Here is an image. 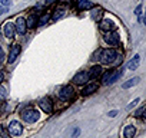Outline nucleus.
Segmentation results:
<instances>
[{
    "label": "nucleus",
    "mask_w": 146,
    "mask_h": 138,
    "mask_svg": "<svg viewBox=\"0 0 146 138\" xmlns=\"http://www.w3.org/2000/svg\"><path fill=\"white\" fill-rule=\"evenodd\" d=\"M115 58H116V52H115L113 49H102V53H100L99 60H100L102 63L109 65V63H113Z\"/></svg>",
    "instance_id": "obj_1"
},
{
    "label": "nucleus",
    "mask_w": 146,
    "mask_h": 138,
    "mask_svg": "<svg viewBox=\"0 0 146 138\" xmlns=\"http://www.w3.org/2000/svg\"><path fill=\"white\" fill-rule=\"evenodd\" d=\"M22 118H23L26 122L33 124V122H36V121L40 118V115H39V112H37V111H35V109H27V111H23Z\"/></svg>",
    "instance_id": "obj_2"
},
{
    "label": "nucleus",
    "mask_w": 146,
    "mask_h": 138,
    "mask_svg": "<svg viewBox=\"0 0 146 138\" xmlns=\"http://www.w3.org/2000/svg\"><path fill=\"white\" fill-rule=\"evenodd\" d=\"M59 96H60V99H63V101H70L73 96H75V89H73L70 85H66V86H63V88L60 89Z\"/></svg>",
    "instance_id": "obj_3"
},
{
    "label": "nucleus",
    "mask_w": 146,
    "mask_h": 138,
    "mask_svg": "<svg viewBox=\"0 0 146 138\" xmlns=\"http://www.w3.org/2000/svg\"><path fill=\"white\" fill-rule=\"evenodd\" d=\"M39 107H40V108H42V111H43V112H46V114L52 112V109H53L52 99H50L49 96H44L43 99H40V101H39Z\"/></svg>",
    "instance_id": "obj_4"
},
{
    "label": "nucleus",
    "mask_w": 146,
    "mask_h": 138,
    "mask_svg": "<svg viewBox=\"0 0 146 138\" xmlns=\"http://www.w3.org/2000/svg\"><path fill=\"white\" fill-rule=\"evenodd\" d=\"M7 128H9V132L12 135H20L23 132V127H22V124L19 121H12Z\"/></svg>",
    "instance_id": "obj_5"
},
{
    "label": "nucleus",
    "mask_w": 146,
    "mask_h": 138,
    "mask_svg": "<svg viewBox=\"0 0 146 138\" xmlns=\"http://www.w3.org/2000/svg\"><path fill=\"white\" fill-rule=\"evenodd\" d=\"M89 81V74L88 72H78L75 76H73V82L78 85H83Z\"/></svg>",
    "instance_id": "obj_6"
},
{
    "label": "nucleus",
    "mask_w": 146,
    "mask_h": 138,
    "mask_svg": "<svg viewBox=\"0 0 146 138\" xmlns=\"http://www.w3.org/2000/svg\"><path fill=\"white\" fill-rule=\"evenodd\" d=\"M105 40H106V43L115 46V45H119L120 38H119V33L113 32V33H108V35H105Z\"/></svg>",
    "instance_id": "obj_7"
},
{
    "label": "nucleus",
    "mask_w": 146,
    "mask_h": 138,
    "mask_svg": "<svg viewBox=\"0 0 146 138\" xmlns=\"http://www.w3.org/2000/svg\"><path fill=\"white\" fill-rule=\"evenodd\" d=\"M3 32H5V36H6L7 39H13V36H15V33H16L15 25L10 23V22H7V23L5 25V27H3Z\"/></svg>",
    "instance_id": "obj_8"
},
{
    "label": "nucleus",
    "mask_w": 146,
    "mask_h": 138,
    "mask_svg": "<svg viewBox=\"0 0 146 138\" xmlns=\"http://www.w3.org/2000/svg\"><path fill=\"white\" fill-rule=\"evenodd\" d=\"M26 20L23 19V17H17V20H16V23H15V29H16V32H19L20 35H25V32H26Z\"/></svg>",
    "instance_id": "obj_9"
},
{
    "label": "nucleus",
    "mask_w": 146,
    "mask_h": 138,
    "mask_svg": "<svg viewBox=\"0 0 146 138\" xmlns=\"http://www.w3.org/2000/svg\"><path fill=\"white\" fill-rule=\"evenodd\" d=\"M19 55H20V46L19 45H13L10 48V53H9V63H13L17 59Z\"/></svg>",
    "instance_id": "obj_10"
},
{
    "label": "nucleus",
    "mask_w": 146,
    "mask_h": 138,
    "mask_svg": "<svg viewBox=\"0 0 146 138\" xmlns=\"http://www.w3.org/2000/svg\"><path fill=\"white\" fill-rule=\"evenodd\" d=\"M100 29H102L103 32H112V30L115 29V23H113V20H110V19H105L103 22H100Z\"/></svg>",
    "instance_id": "obj_11"
},
{
    "label": "nucleus",
    "mask_w": 146,
    "mask_h": 138,
    "mask_svg": "<svg viewBox=\"0 0 146 138\" xmlns=\"http://www.w3.org/2000/svg\"><path fill=\"white\" fill-rule=\"evenodd\" d=\"M122 74H123V71L122 69H115V71H112V74H110V78H109V81H108V84L106 85H110V84H115L120 76H122Z\"/></svg>",
    "instance_id": "obj_12"
},
{
    "label": "nucleus",
    "mask_w": 146,
    "mask_h": 138,
    "mask_svg": "<svg viewBox=\"0 0 146 138\" xmlns=\"http://www.w3.org/2000/svg\"><path fill=\"white\" fill-rule=\"evenodd\" d=\"M139 63H140V56L139 55H135L133 59L127 63V69H129V71H135V69H137Z\"/></svg>",
    "instance_id": "obj_13"
},
{
    "label": "nucleus",
    "mask_w": 146,
    "mask_h": 138,
    "mask_svg": "<svg viewBox=\"0 0 146 138\" xmlns=\"http://www.w3.org/2000/svg\"><path fill=\"white\" fill-rule=\"evenodd\" d=\"M92 6H93V3L89 2V0H79L78 2V9L79 10H89Z\"/></svg>",
    "instance_id": "obj_14"
},
{
    "label": "nucleus",
    "mask_w": 146,
    "mask_h": 138,
    "mask_svg": "<svg viewBox=\"0 0 146 138\" xmlns=\"http://www.w3.org/2000/svg\"><path fill=\"white\" fill-rule=\"evenodd\" d=\"M135 134H136V128L133 125H127L125 128V131H123V135L126 138H132V137H135Z\"/></svg>",
    "instance_id": "obj_15"
},
{
    "label": "nucleus",
    "mask_w": 146,
    "mask_h": 138,
    "mask_svg": "<svg viewBox=\"0 0 146 138\" xmlns=\"http://www.w3.org/2000/svg\"><path fill=\"white\" fill-rule=\"evenodd\" d=\"M100 74H102V68H100L99 65H96V66H93V68L90 69V72H89V78H98Z\"/></svg>",
    "instance_id": "obj_16"
},
{
    "label": "nucleus",
    "mask_w": 146,
    "mask_h": 138,
    "mask_svg": "<svg viewBox=\"0 0 146 138\" xmlns=\"http://www.w3.org/2000/svg\"><path fill=\"white\" fill-rule=\"evenodd\" d=\"M98 91V84H90V85H88L82 92H83V95H90V94H93V92H96Z\"/></svg>",
    "instance_id": "obj_17"
},
{
    "label": "nucleus",
    "mask_w": 146,
    "mask_h": 138,
    "mask_svg": "<svg viewBox=\"0 0 146 138\" xmlns=\"http://www.w3.org/2000/svg\"><path fill=\"white\" fill-rule=\"evenodd\" d=\"M64 15H66V10H64L63 7H59V9L54 10V13L52 15V19H53V20H59V19L63 17Z\"/></svg>",
    "instance_id": "obj_18"
},
{
    "label": "nucleus",
    "mask_w": 146,
    "mask_h": 138,
    "mask_svg": "<svg viewBox=\"0 0 146 138\" xmlns=\"http://www.w3.org/2000/svg\"><path fill=\"white\" fill-rule=\"evenodd\" d=\"M37 16L36 15H32V16H29V19L26 20V26L27 27H35L36 25H37Z\"/></svg>",
    "instance_id": "obj_19"
},
{
    "label": "nucleus",
    "mask_w": 146,
    "mask_h": 138,
    "mask_svg": "<svg viewBox=\"0 0 146 138\" xmlns=\"http://www.w3.org/2000/svg\"><path fill=\"white\" fill-rule=\"evenodd\" d=\"M139 81H140V78H137V76H136V78H132V79H129L127 82H125V84H123V88H125V89L132 88V86L137 85V84H139Z\"/></svg>",
    "instance_id": "obj_20"
},
{
    "label": "nucleus",
    "mask_w": 146,
    "mask_h": 138,
    "mask_svg": "<svg viewBox=\"0 0 146 138\" xmlns=\"http://www.w3.org/2000/svg\"><path fill=\"white\" fill-rule=\"evenodd\" d=\"M102 15H103L102 9H95V10L90 13V16H92V19H93L95 22H100V17H102Z\"/></svg>",
    "instance_id": "obj_21"
},
{
    "label": "nucleus",
    "mask_w": 146,
    "mask_h": 138,
    "mask_svg": "<svg viewBox=\"0 0 146 138\" xmlns=\"http://www.w3.org/2000/svg\"><path fill=\"white\" fill-rule=\"evenodd\" d=\"M49 19H50V16H49V15H44V16H42V17L37 20V23H39L40 26H43V25H46V23L49 22Z\"/></svg>",
    "instance_id": "obj_22"
},
{
    "label": "nucleus",
    "mask_w": 146,
    "mask_h": 138,
    "mask_svg": "<svg viewBox=\"0 0 146 138\" xmlns=\"http://www.w3.org/2000/svg\"><path fill=\"white\" fill-rule=\"evenodd\" d=\"M112 71H113V69H110V71H108L103 76H102V84L103 85H106L108 84V81H109V78H110V74H112Z\"/></svg>",
    "instance_id": "obj_23"
},
{
    "label": "nucleus",
    "mask_w": 146,
    "mask_h": 138,
    "mask_svg": "<svg viewBox=\"0 0 146 138\" xmlns=\"http://www.w3.org/2000/svg\"><path fill=\"white\" fill-rule=\"evenodd\" d=\"M7 98V92H6V88L5 86H0V101H3Z\"/></svg>",
    "instance_id": "obj_24"
},
{
    "label": "nucleus",
    "mask_w": 146,
    "mask_h": 138,
    "mask_svg": "<svg viewBox=\"0 0 146 138\" xmlns=\"http://www.w3.org/2000/svg\"><path fill=\"white\" fill-rule=\"evenodd\" d=\"M100 53H102V49H98L93 55H92V60H99V58H100Z\"/></svg>",
    "instance_id": "obj_25"
},
{
    "label": "nucleus",
    "mask_w": 146,
    "mask_h": 138,
    "mask_svg": "<svg viewBox=\"0 0 146 138\" xmlns=\"http://www.w3.org/2000/svg\"><path fill=\"white\" fill-rule=\"evenodd\" d=\"M2 6H5V7H10L13 3H12V0H2V3H0Z\"/></svg>",
    "instance_id": "obj_26"
},
{
    "label": "nucleus",
    "mask_w": 146,
    "mask_h": 138,
    "mask_svg": "<svg viewBox=\"0 0 146 138\" xmlns=\"http://www.w3.org/2000/svg\"><path fill=\"white\" fill-rule=\"evenodd\" d=\"M143 112H145V107H140V108L135 112V117H137V118H139V117H142V114H143Z\"/></svg>",
    "instance_id": "obj_27"
},
{
    "label": "nucleus",
    "mask_w": 146,
    "mask_h": 138,
    "mask_svg": "<svg viewBox=\"0 0 146 138\" xmlns=\"http://www.w3.org/2000/svg\"><path fill=\"white\" fill-rule=\"evenodd\" d=\"M139 101H140V99H139V98H136V99H135V101H132V102H130V104H129V105H127V109H132V108H133V107H135V105H136V104H137V102H139Z\"/></svg>",
    "instance_id": "obj_28"
},
{
    "label": "nucleus",
    "mask_w": 146,
    "mask_h": 138,
    "mask_svg": "<svg viewBox=\"0 0 146 138\" xmlns=\"http://www.w3.org/2000/svg\"><path fill=\"white\" fill-rule=\"evenodd\" d=\"M0 135H2V137H5V138H6V137H9V134L5 131V128H3V127H0Z\"/></svg>",
    "instance_id": "obj_29"
},
{
    "label": "nucleus",
    "mask_w": 146,
    "mask_h": 138,
    "mask_svg": "<svg viewBox=\"0 0 146 138\" xmlns=\"http://www.w3.org/2000/svg\"><path fill=\"white\" fill-rule=\"evenodd\" d=\"M135 13H136L137 16H140V15H142V5H139V6L136 7V10H135Z\"/></svg>",
    "instance_id": "obj_30"
},
{
    "label": "nucleus",
    "mask_w": 146,
    "mask_h": 138,
    "mask_svg": "<svg viewBox=\"0 0 146 138\" xmlns=\"http://www.w3.org/2000/svg\"><path fill=\"white\" fill-rule=\"evenodd\" d=\"M108 115H109L110 118H113V117H116V115H117V111H116V109H113V111H110Z\"/></svg>",
    "instance_id": "obj_31"
},
{
    "label": "nucleus",
    "mask_w": 146,
    "mask_h": 138,
    "mask_svg": "<svg viewBox=\"0 0 146 138\" xmlns=\"http://www.w3.org/2000/svg\"><path fill=\"white\" fill-rule=\"evenodd\" d=\"M80 134V129L79 128H75V131L72 132V137H76V135H79Z\"/></svg>",
    "instance_id": "obj_32"
},
{
    "label": "nucleus",
    "mask_w": 146,
    "mask_h": 138,
    "mask_svg": "<svg viewBox=\"0 0 146 138\" xmlns=\"http://www.w3.org/2000/svg\"><path fill=\"white\" fill-rule=\"evenodd\" d=\"M6 12H7V7H5V6L0 5V15H3V13H6Z\"/></svg>",
    "instance_id": "obj_33"
},
{
    "label": "nucleus",
    "mask_w": 146,
    "mask_h": 138,
    "mask_svg": "<svg viewBox=\"0 0 146 138\" xmlns=\"http://www.w3.org/2000/svg\"><path fill=\"white\" fill-rule=\"evenodd\" d=\"M3 58H5V52H3V49H2V46H0V62L3 60Z\"/></svg>",
    "instance_id": "obj_34"
},
{
    "label": "nucleus",
    "mask_w": 146,
    "mask_h": 138,
    "mask_svg": "<svg viewBox=\"0 0 146 138\" xmlns=\"http://www.w3.org/2000/svg\"><path fill=\"white\" fill-rule=\"evenodd\" d=\"M53 2H56V0H46V2H44V6H49V5H52Z\"/></svg>",
    "instance_id": "obj_35"
},
{
    "label": "nucleus",
    "mask_w": 146,
    "mask_h": 138,
    "mask_svg": "<svg viewBox=\"0 0 146 138\" xmlns=\"http://www.w3.org/2000/svg\"><path fill=\"white\" fill-rule=\"evenodd\" d=\"M3 79H5V75H3L2 72H0V84H2V82H3Z\"/></svg>",
    "instance_id": "obj_36"
}]
</instances>
